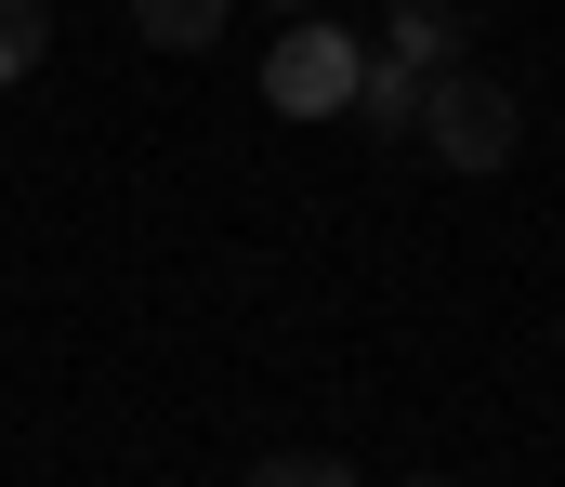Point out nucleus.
<instances>
[{"label":"nucleus","instance_id":"7ed1b4c3","mask_svg":"<svg viewBox=\"0 0 565 487\" xmlns=\"http://www.w3.org/2000/svg\"><path fill=\"white\" fill-rule=\"evenodd\" d=\"M460 40H473V0H395V27H382V53L395 66H460Z\"/></svg>","mask_w":565,"mask_h":487},{"label":"nucleus","instance_id":"f257e3e1","mask_svg":"<svg viewBox=\"0 0 565 487\" xmlns=\"http://www.w3.org/2000/svg\"><path fill=\"white\" fill-rule=\"evenodd\" d=\"M408 146H422L434 171H500L513 146H526V106H513V80H487V66H434Z\"/></svg>","mask_w":565,"mask_h":487},{"label":"nucleus","instance_id":"423d86ee","mask_svg":"<svg viewBox=\"0 0 565 487\" xmlns=\"http://www.w3.org/2000/svg\"><path fill=\"white\" fill-rule=\"evenodd\" d=\"M40 53H53V13H40V0H0V93H13Z\"/></svg>","mask_w":565,"mask_h":487},{"label":"nucleus","instance_id":"f03ea898","mask_svg":"<svg viewBox=\"0 0 565 487\" xmlns=\"http://www.w3.org/2000/svg\"><path fill=\"white\" fill-rule=\"evenodd\" d=\"M355 66H369V40H342L329 13H277V40H264V106H277V119H342V106H355Z\"/></svg>","mask_w":565,"mask_h":487},{"label":"nucleus","instance_id":"6e6552de","mask_svg":"<svg viewBox=\"0 0 565 487\" xmlns=\"http://www.w3.org/2000/svg\"><path fill=\"white\" fill-rule=\"evenodd\" d=\"M277 13H329V0H277Z\"/></svg>","mask_w":565,"mask_h":487},{"label":"nucleus","instance_id":"20e7f679","mask_svg":"<svg viewBox=\"0 0 565 487\" xmlns=\"http://www.w3.org/2000/svg\"><path fill=\"white\" fill-rule=\"evenodd\" d=\"M342 119H369L382 146H408V119H422V66H395V53H369V66H355V106H342Z\"/></svg>","mask_w":565,"mask_h":487},{"label":"nucleus","instance_id":"0eeeda50","mask_svg":"<svg viewBox=\"0 0 565 487\" xmlns=\"http://www.w3.org/2000/svg\"><path fill=\"white\" fill-rule=\"evenodd\" d=\"M250 487H355L329 448H289V462H250Z\"/></svg>","mask_w":565,"mask_h":487},{"label":"nucleus","instance_id":"1a4fd4ad","mask_svg":"<svg viewBox=\"0 0 565 487\" xmlns=\"http://www.w3.org/2000/svg\"><path fill=\"white\" fill-rule=\"evenodd\" d=\"M408 487H447V475H408Z\"/></svg>","mask_w":565,"mask_h":487},{"label":"nucleus","instance_id":"39448f33","mask_svg":"<svg viewBox=\"0 0 565 487\" xmlns=\"http://www.w3.org/2000/svg\"><path fill=\"white\" fill-rule=\"evenodd\" d=\"M224 13H237V0H132V27L158 40V53H211V40H224Z\"/></svg>","mask_w":565,"mask_h":487}]
</instances>
